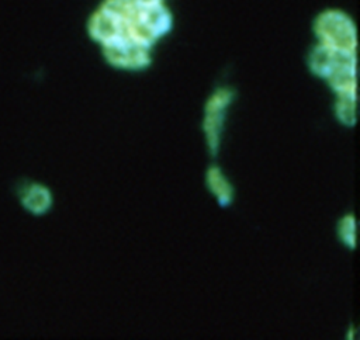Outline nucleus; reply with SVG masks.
Returning <instances> with one entry per match:
<instances>
[{"label":"nucleus","mask_w":360,"mask_h":340,"mask_svg":"<svg viewBox=\"0 0 360 340\" xmlns=\"http://www.w3.org/2000/svg\"><path fill=\"white\" fill-rule=\"evenodd\" d=\"M314 32L321 44L338 51L356 52L357 35L352 18L340 10H326L314 21Z\"/></svg>","instance_id":"f257e3e1"},{"label":"nucleus","mask_w":360,"mask_h":340,"mask_svg":"<svg viewBox=\"0 0 360 340\" xmlns=\"http://www.w3.org/2000/svg\"><path fill=\"white\" fill-rule=\"evenodd\" d=\"M233 96H235L233 90L221 87L215 90L205 103L202 131H204L207 148L211 156H217L219 152L225 114H226V108L233 100Z\"/></svg>","instance_id":"f03ea898"},{"label":"nucleus","mask_w":360,"mask_h":340,"mask_svg":"<svg viewBox=\"0 0 360 340\" xmlns=\"http://www.w3.org/2000/svg\"><path fill=\"white\" fill-rule=\"evenodd\" d=\"M101 49L105 60L120 69L141 70L150 63L149 48L138 45L128 38L114 39L101 45Z\"/></svg>","instance_id":"7ed1b4c3"},{"label":"nucleus","mask_w":360,"mask_h":340,"mask_svg":"<svg viewBox=\"0 0 360 340\" xmlns=\"http://www.w3.org/2000/svg\"><path fill=\"white\" fill-rule=\"evenodd\" d=\"M325 80L336 94L356 93V52L339 51L338 62Z\"/></svg>","instance_id":"20e7f679"},{"label":"nucleus","mask_w":360,"mask_h":340,"mask_svg":"<svg viewBox=\"0 0 360 340\" xmlns=\"http://www.w3.org/2000/svg\"><path fill=\"white\" fill-rule=\"evenodd\" d=\"M87 30L89 35L101 45L108 44L118 38H125L122 24L100 8L90 17Z\"/></svg>","instance_id":"39448f33"},{"label":"nucleus","mask_w":360,"mask_h":340,"mask_svg":"<svg viewBox=\"0 0 360 340\" xmlns=\"http://www.w3.org/2000/svg\"><path fill=\"white\" fill-rule=\"evenodd\" d=\"M136 17L145 25H148L156 34L158 38L167 34L172 28V24H173L172 14L163 3L156 4V6H149V7H139L138 6Z\"/></svg>","instance_id":"423d86ee"},{"label":"nucleus","mask_w":360,"mask_h":340,"mask_svg":"<svg viewBox=\"0 0 360 340\" xmlns=\"http://www.w3.org/2000/svg\"><path fill=\"white\" fill-rule=\"evenodd\" d=\"M20 198H21L22 207L34 215L45 214L52 205L51 191L45 185L37 184V183L27 185L22 190Z\"/></svg>","instance_id":"0eeeda50"},{"label":"nucleus","mask_w":360,"mask_h":340,"mask_svg":"<svg viewBox=\"0 0 360 340\" xmlns=\"http://www.w3.org/2000/svg\"><path fill=\"white\" fill-rule=\"evenodd\" d=\"M338 56H339L338 49H333V48L319 42L309 52L308 66L315 76L326 79L328 74L332 72L333 66L336 65Z\"/></svg>","instance_id":"6e6552de"},{"label":"nucleus","mask_w":360,"mask_h":340,"mask_svg":"<svg viewBox=\"0 0 360 340\" xmlns=\"http://www.w3.org/2000/svg\"><path fill=\"white\" fill-rule=\"evenodd\" d=\"M205 183L210 192L217 198L221 207H228L232 204L235 197V190L218 166H211L207 170Z\"/></svg>","instance_id":"1a4fd4ad"},{"label":"nucleus","mask_w":360,"mask_h":340,"mask_svg":"<svg viewBox=\"0 0 360 340\" xmlns=\"http://www.w3.org/2000/svg\"><path fill=\"white\" fill-rule=\"evenodd\" d=\"M100 10L110 14L124 27L136 15L138 6L135 0H103Z\"/></svg>","instance_id":"9d476101"},{"label":"nucleus","mask_w":360,"mask_h":340,"mask_svg":"<svg viewBox=\"0 0 360 340\" xmlns=\"http://www.w3.org/2000/svg\"><path fill=\"white\" fill-rule=\"evenodd\" d=\"M335 114L340 124L346 126H353L356 124V93L336 94Z\"/></svg>","instance_id":"9b49d317"},{"label":"nucleus","mask_w":360,"mask_h":340,"mask_svg":"<svg viewBox=\"0 0 360 340\" xmlns=\"http://www.w3.org/2000/svg\"><path fill=\"white\" fill-rule=\"evenodd\" d=\"M338 236L346 247L354 249L356 246V219L354 215H345L338 223Z\"/></svg>","instance_id":"f8f14e48"},{"label":"nucleus","mask_w":360,"mask_h":340,"mask_svg":"<svg viewBox=\"0 0 360 340\" xmlns=\"http://www.w3.org/2000/svg\"><path fill=\"white\" fill-rule=\"evenodd\" d=\"M136 6L139 7H149V6H156V4H162L163 0H135Z\"/></svg>","instance_id":"ddd939ff"}]
</instances>
